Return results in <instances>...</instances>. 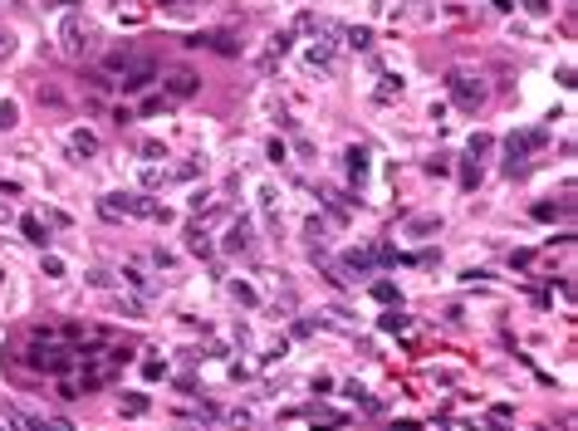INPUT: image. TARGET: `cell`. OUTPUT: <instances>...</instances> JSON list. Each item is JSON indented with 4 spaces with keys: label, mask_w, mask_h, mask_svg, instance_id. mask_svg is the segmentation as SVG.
Here are the masks:
<instances>
[{
    "label": "cell",
    "mask_w": 578,
    "mask_h": 431,
    "mask_svg": "<svg viewBox=\"0 0 578 431\" xmlns=\"http://www.w3.org/2000/svg\"><path fill=\"white\" fill-rule=\"evenodd\" d=\"M368 167H373V152H368V147H348V172H353V187L368 177Z\"/></svg>",
    "instance_id": "9a60e30c"
},
{
    "label": "cell",
    "mask_w": 578,
    "mask_h": 431,
    "mask_svg": "<svg viewBox=\"0 0 578 431\" xmlns=\"http://www.w3.org/2000/svg\"><path fill=\"white\" fill-rule=\"evenodd\" d=\"M343 270H348V275H373L378 260H373V250H348V255H343Z\"/></svg>",
    "instance_id": "5bb4252c"
},
{
    "label": "cell",
    "mask_w": 578,
    "mask_h": 431,
    "mask_svg": "<svg viewBox=\"0 0 578 431\" xmlns=\"http://www.w3.org/2000/svg\"><path fill=\"white\" fill-rule=\"evenodd\" d=\"M98 211L103 220H123V216H137V220H172L167 206H157V201H147V196H133V192H108V196H98Z\"/></svg>",
    "instance_id": "7a4b0ae2"
},
{
    "label": "cell",
    "mask_w": 578,
    "mask_h": 431,
    "mask_svg": "<svg viewBox=\"0 0 578 431\" xmlns=\"http://www.w3.org/2000/svg\"><path fill=\"white\" fill-rule=\"evenodd\" d=\"M187 245H192L201 260H211V235H206V225H192V230H187Z\"/></svg>",
    "instance_id": "d6986e66"
},
{
    "label": "cell",
    "mask_w": 578,
    "mask_h": 431,
    "mask_svg": "<svg viewBox=\"0 0 578 431\" xmlns=\"http://www.w3.org/2000/svg\"><path fill=\"white\" fill-rule=\"evenodd\" d=\"M20 230H25V240H30V245H39V250L49 245V225H44L39 216H20Z\"/></svg>",
    "instance_id": "4fadbf2b"
},
{
    "label": "cell",
    "mask_w": 578,
    "mask_h": 431,
    "mask_svg": "<svg viewBox=\"0 0 578 431\" xmlns=\"http://www.w3.org/2000/svg\"><path fill=\"white\" fill-rule=\"evenodd\" d=\"M373 299H378V304H397V285H392V280H378V285H373Z\"/></svg>",
    "instance_id": "d4e9b609"
},
{
    "label": "cell",
    "mask_w": 578,
    "mask_h": 431,
    "mask_svg": "<svg viewBox=\"0 0 578 431\" xmlns=\"http://www.w3.org/2000/svg\"><path fill=\"white\" fill-rule=\"evenodd\" d=\"M147 260H152V265H157V270H172V265H177V255H167V250H152V255H147Z\"/></svg>",
    "instance_id": "e575fe53"
},
{
    "label": "cell",
    "mask_w": 578,
    "mask_h": 431,
    "mask_svg": "<svg viewBox=\"0 0 578 431\" xmlns=\"http://www.w3.org/2000/svg\"><path fill=\"white\" fill-rule=\"evenodd\" d=\"M226 289H230V299H235L240 309H255V304H260V294H255V285H245V280H230Z\"/></svg>",
    "instance_id": "2e32d148"
},
{
    "label": "cell",
    "mask_w": 578,
    "mask_h": 431,
    "mask_svg": "<svg viewBox=\"0 0 578 431\" xmlns=\"http://www.w3.org/2000/svg\"><path fill=\"white\" fill-rule=\"evenodd\" d=\"M152 79H157V64H152V59L142 54V59H137V64H133V69H128V74L118 79V89H123V94H137V89H147Z\"/></svg>",
    "instance_id": "ba28073f"
},
{
    "label": "cell",
    "mask_w": 578,
    "mask_h": 431,
    "mask_svg": "<svg viewBox=\"0 0 578 431\" xmlns=\"http://www.w3.org/2000/svg\"><path fill=\"white\" fill-rule=\"evenodd\" d=\"M59 39H64V54L69 59H84V49H89V25H84V15H64L59 20Z\"/></svg>",
    "instance_id": "5b68a950"
},
{
    "label": "cell",
    "mask_w": 578,
    "mask_h": 431,
    "mask_svg": "<svg viewBox=\"0 0 578 431\" xmlns=\"http://www.w3.org/2000/svg\"><path fill=\"white\" fill-rule=\"evenodd\" d=\"M216 422H221V427H230V431H250V427H255V417H250V412H240V407H235V412H216Z\"/></svg>",
    "instance_id": "ac0fdd59"
},
{
    "label": "cell",
    "mask_w": 578,
    "mask_h": 431,
    "mask_svg": "<svg viewBox=\"0 0 578 431\" xmlns=\"http://www.w3.org/2000/svg\"><path fill=\"white\" fill-rule=\"evenodd\" d=\"M226 255H255V225H250L245 216L230 225V235H226Z\"/></svg>",
    "instance_id": "9c48e42d"
},
{
    "label": "cell",
    "mask_w": 578,
    "mask_h": 431,
    "mask_svg": "<svg viewBox=\"0 0 578 431\" xmlns=\"http://www.w3.org/2000/svg\"><path fill=\"white\" fill-rule=\"evenodd\" d=\"M142 377H147V382H162V377H167V363H162V358H147V363H142Z\"/></svg>",
    "instance_id": "484cf974"
},
{
    "label": "cell",
    "mask_w": 578,
    "mask_h": 431,
    "mask_svg": "<svg viewBox=\"0 0 578 431\" xmlns=\"http://www.w3.org/2000/svg\"><path fill=\"white\" fill-rule=\"evenodd\" d=\"M15 123H20V108L10 104V99H5V104H0V127H5V132H10V127H15Z\"/></svg>",
    "instance_id": "f1b7e54d"
},
{
    "label": "cell",
    "mask_w": 578,
    "mask_h": 431,
    "mask_svg": "<svg viewBox=\"0 0 578 431\" xmlns=\"http://www.w3.org/2000/svg\"><path fill=\"white\" fill-rule=\"evenodd\" d=\"M446 89H451V104L466 108V113L485 108V99H490V89H485L481 79H471L466 69H451V74H446Z\"/></svg>",
    "instance_id": "277c9868"
},
{
    "label": "cell",
    "mask_w": 578,
    "mask_h": 431,
    "mask_svg": "<svg viewBox=\"0 0 578 431\" xmlns=\"http://www.w3.org/2000/svg\"><path fill=\"white\" fill-rule=\"evenodd\" d=\"M304 59H309V69H328V64H333V39L309 44V54H304Z\"/></svg>",
    "instance_id": "e0dca14e"
},
{
    "label": "cell",
    "mask_w": 578,
    "mask_h": 431,
    "mask_svg": "<svg viewBox=\"0 0 578 431\" xmlns=\"http://www.w3.org/2000/svg\"><path fill=\"white\" fill-rule=\"evenodd\" d=\"M0 431H5V427H0Z\"/></svg>",
    "instance_id": "7bdbcfd3"
},
{
    "label": "cell",
    "mask_w": 578,
    "mask_h": 431,
    "mask_svg": "<svg viewBox=\"0 0 578 431\" xmlns=\"http://www.w3.org/2000/svg\"><path fill=\"white\" fill-rule=\"evenodd\" d=\"M10 54H15V35H10V30H0V59H10Z\"/></svg>",
    "instance_id": "8d00e7d4"
},
{
    "label": "cell",
    "mask_w": 578,
    "mask_h": 431,
    "mask_svg": "<svg viewBox=\"0 0 578 431\" xmlns=\"http://www.w3.org/2000/svg\"><path fill=\"white\" fill-rule=\"evenodd\" d=\"M64 147H69V157H74V162H89V157H98V132H94V127H69Z\"/></svg>",
    "instance_id": "52a82bcc"
},
{
    "label": "cell",
    "mask_w": 578,
    "mask_h": 431,
    "mask_svg": "<svg viewBox=\"0 0 578 431\" xmlns=\"http://www.w3.org/2000/svg\"><path fill=\"white\" fill-rule=\"evenodd\" d=\"M441 230V216H412L407 225H402V235H412V240H422V235H436Z\"/></svg>",
    "instance_id": "7c38bea8"
},
{
    "label": "cell",
    "mask_w": 578,
    "mask_h": 431,
    "mask_svg": "<svg viewBox=\"0 0 578 431\" xmlns=\"http://www.w3.org/2000/svg\"><path fill=\"white\" fill-rule=\"evenodd\" d=\"M348 44H353V49H368L373 35H368V30H348Z\"/></svg>",
    "instance_id": "836d02e7"
},
{
    "label": "cell",
    "mask_w": 578,
    "mask_h": 431,
    "mask_svg": "<svg viewBox=\"0 0 578 431\" xmlns=\"http://www.w3.org/2000/svg\"><path fill=\"white\" fill-rule=\"evenodd\" d=\"M39 431H74V422H64V417H49V422H39Z\"/></svg>",
    "instance_id": "d590c367"
},
{
    "label": "cell",
    "mask_w": 578,
    "mask_h": 431,
    "mask_svg": "<svg viewBox=\"0 0 578 431\" xmlns=\"http://www.w3.org/2000/svg\"><path fill=\"white\" fill-rule=\"evenodd\" d=\"M481 162H471V157H466V162H461V187H466V192H476V187H481Z\"/></svg>",
    "instance_id": "7402d4cb"
},
{
    "label": "cell",
    "mask_w": 578,
    "mask_h": 431,
    "mask_svg": "<svg viewBox=\"0 0 578 431\" xmlns=\"http://www.w3.org/2000/svg\"><path fill=\"white\" fill-rule=\"evenodd\" d=\"M162 108H167V94H152V99L137 108V113H142V118H152V113H162Z\"/></svg>",
    "instance_id": "4dcf8cb0"
},
{
    "label": "cell",
    "mask_w": 578,
    "mask_h": 431,
    "mask_svg": "<svg viewBox=\"0 0 578 431\" xmlns=\"http://www.w3.org/2000/svg\"><path fill=\"white\" fill-rule=\"evenodd\" d=\"M113 314H128V319H142V304L128 299V294H113Z\"/></svg>",
    "instance_id": "603a6c76"
},
{
    "label": "cell",
    "mask_w": 578,
    "mask_h": 431,
    "mask_svg": "<svg viewBox=\"0 0 578 431\" xmlns=\"http://www.w3.org/2000/svg\"><path fill=\"white\" fill-rule=\"evenodd\" d=\"M147 412V397L142 392H123V417H142Z\"/></svg>",
    "instance_id": "cb8c5ba5"
},
{
    "label": "cell",
    "mask_w": 578,
    "mask_h": 431,
    "mask_svg": "<svg viewBox=\"0 0 578 431\" xmlns=\"http://www.w3.org/2000/svg\"><path fill=\"white\" fill-rule=\"evenodd\" d=\"M137 59H142V54H133V49H113V54L103 59V74H108V79L118 84V79H123V74H128V69H133Z\"/></svg>",
    "instance_id": "8fae6325"
},
{
    "label": "cell",
    "mask_w": 578,
    "mask_h": 431,
    "mask_svg": "<svg viewBox=\"0 0 578 431\" xmlns=\"http://www.w3.org/2000/svg\"><path fill=\"white\" fill-rule=\"evenodd\" d=\"M206 0H162V10L167 15H187V10H201Z\"/></svg>",
    "instance_id": "4316f807"
},
{
    "label": "cell",
    "mask_w": 578,
    "mask_h": 431,
    "mask_svg": "<svg viewBox=\"0 0 578 431\" xmlns=\"http://www.w3.org/2000/svg\"><path fill=\"white\" fill-rule=\"evenodd\" d=\"M30 363H35L39 373L59 377V373H69V368L79 363V348H74L59 328H35V338H30Z\"/></svg>",
    "instance_id": "6da1fadb"
},
{
    "label": "cell",
    "mask_w": 578,
    "mask_h": 431,
    "mask_svg": "<svg viewBox=\"0 0 578 431\" xmlns=\"http://www.w3.org/2000/svg\"><path fill=\"white\" fill-rule=\"evenodd\" d=\"M162 94L167 99H192V94H201V79H196L192 69H177V74L162 79Z\"/></svg>",
    "instance_id": "30bf717a"
},
{
    "label": "cell",
    "mask_w": 578,
    "mask_h": 431,
    "mask_svg": "<svg viewBox=\"0 0 578 431\" xmlns=\"http://www.w3.org/2000/svg\"><path fill=\"white\" fill-rule=\"evenodd\" d=\"M44 275H49V280H59V275H64V265H59L54 255H44Z\"/></svg>",
    "instance_id": "f35d334b"
},
{
    "label": "cell",
    "mask_w": 578,
    "mask_h": 431,
    "mask_svg": "<svg viewBox=\"0 0 578 431\" xmlns=\"http://www.w3.org/2000/svg\"><path fill=\"white\" fill-rule=\"evenodd\" d=\"M397 99H402V79H392V74L378 79V104H397Z\"/></svg>",
    "instance_id": "44dd1931"
},
{
    "label": "cell",
    "mask_w": 578,
    "mask_h": 431,
    "mask_svg": "<svg viewBox=\"0 0 578 431\" xmlns=\"http://www.w3.org/2000/svg\"><path fill=\"white\" fill-rule=\"evenodd\" d=\"M10 427H15V431H39V422H35V417H25V412H10Z\"/></svg>",
    "instance_id": "1f68e13d"
},
{
    "label": "cell",
    "mask_w": 578,
    "mask_h": 431,
    "mask_svg": "<svg viewBox=\"0 0 578 431\" xmlns=\"http://www.w3.org/2000/svg\"><path fill=\"white\" fill-rule=\"evenodd\" d=\"M549 147V132L544 127H519V132H510L505 137V172L510 177H524L529 172V157H539Z\"/></svg>",
    "instance_id": "3957f363"
},
{
    "label": "cell",
    "mask_w": 578,
    "mask_h": 431,
    "mask_svg": "<svg viewBox=\"0 0 578 431\" xmlns=\"http://www.w3.org/2000/svg\"><path fill=\"white\" fill-rule=\"evenodd\" d=\"M187 44H192V49H216V54H230V59H240V39H235L230 30H206V35H187Z\"/></svg>",
    "instance_id": "8992f818"
},
{
    "label": "cell",
    "mask_w": 578,
    "mask_h": 431,
    "mask_svg": "<svg viewBox=\"0 0 578 431\" xmlns=\"http://www.w3.org/2000/svg\"><path fill=\"white\" fill-rule=\"evenodd\" d=\"M392 431H422V427H417V422H397Z\"/></svg>",
    "instance_id": "60d3db41"
},
{
    "label": "cell",
    "mask_w": 578,
    "mask_h": 431,
    "mask_svg": "<svg viewBox=\"0 0 578 431\" xmlns=\"http://www.w3.org/2000/svg\"><path fill=\"white\" fill-rule=\"evenodd\" d=\"M177 431H211V427H206V422H201V427H192V422H177Z\"/></svg>",
    "instance_id": "ab89813d"
},
{
    "label": "cell",
    "mask_w": 578,
    "mask_h": 431,
    "mask_svg": "<svg viewBox=\"0 0 578 431\" xmlns=\"http://www.w3.org/2000/svg\"><path fill=\"white\" fill-rule=\"evenodd\" d=\"M564 211H569V206H554V201H539V206H534V220H559Z\"/></svg>",
    "instance_id": "83f0119b"
},
{
    "label": "cell",
    "mask_w": 578,
    "mask_h": 431,
    "mask_svg": "<svg viewBox=\"0 0 578 431\" xmlns=\"http://www.w3.org/2000/svg\"><path fill=\"white\" fill-rule=\"evenodd\" d=\"M490 147H495V137H490V132H476V137L466 142V157H471V162H485Z\"/></svg>",
    "instance_id": "ffe728a7"
},
{
    "label": "cell",
    "mask_w": 578,
    "mask_h": 431,
    "mask_svg": "<svg viewBox=\"0 0 578 431\" xmlns=\"http://www.w3.org/2000/svg\"><path fill=\"white\" fill-rule=\"evenodd\" d=\"M44 5H79V0H44Z\"/></svg>",
    "instance_id": "b9f144b4"
},
{
    "label": "cell",
    "mask_w": 578,
    "mask_h": 431,
    "mask_svg": "<svg viewBox=\"0 0 578 431\" xmlns=\"http://www.w3.org/2000/svg\"><path fill=\"white\" fill-rule=\"evenodd\" d=\"M89 285H103V289H108V285H118V275H113V270H103V265H98V270H89Z\"/></svg>",
    "instance_id": "f546056e"
},
{
    "label": "cell",
    "mask_w": 578,
    "mask_h": 431,
    "mask_svg": "<svg viewBox=\"0 0 578 431\" xmlns=\"http://www.w3.org/2000/svg\"><path fill=\"white\" fill-rule=\"evenodd\" d=\"M407 328V314H383V333H402Z\"/></svg>",
    "instance_id": "d6a6232c"
},
{
    "label": "cell",
    "mask_w": 578,
    "mask_h": 431,
    "mask_svg": "<svg viewBox=\"0 0 578 431\" xmlns=\"http://www.w3.org/2000/svg\"><path fill=\"white\" fill-rule=\"evenodd\" d=\"M446 167H451L446 157H431V162H426V172H431V177H446Z\"/></svg>",
    "instance_id": "74e56055"
}]
</instances>
